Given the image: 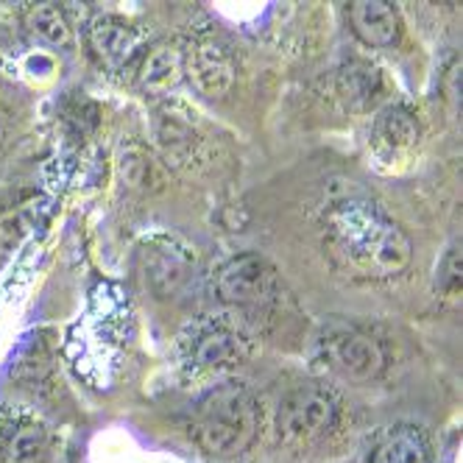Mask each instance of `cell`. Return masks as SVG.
<instances>
[{
    "mask_svg": "<svg viewBox=\"0 0 463 463\" xmlns=\"http://www.w3.org/2000/svg\"><path fill=\"white\" fill-rule=\"evenodd\" d=\"M28 31L53 48H68L73 43V28L59 4H40L28 12Z\"/></svg>",
    "mask_w": 463,
    "mask_h": 463,
    "instance_id": "2e32d148",
    "label": "cell"
},
{
    "mask_svg": "<svg viewBox=\"0 0 463 463\" xmlns=\"http://www.w3.org/2000/svg\"><path fill=\"white\" fill-rule=\"evenodd\" d=\"M249 357V341L229 326H210L190 346L193 369L198 372H226Z\"/></svg>",
    "mask_w": 463,
    "mask_h": 463,
    "instance_id": "ba28073f",
    "label": "cell"
},
{
    "mask_svg": "<svg viewBox=\"0 0 463 463\" xmlns=\"http://www.w3.org/2000/svg\"><path fill=\"white\" fill-rule=\"evenodd\" d=\"M383 92V76L374 64L352 59L338 73V95L352 112H366Z\"/></svg>",
    "mask_w": 463,
    "mask_h": 463,
    "instance_id": "5bb4252c",
    "label": "cell"
},
{
    "mask_svg": "<svg viewBox=\"0 0 463 463\" xmlns=\"http://www.w3.org/2000/svg\"><path fill=\"white\" fill-rule=\"evenodd\" d=\"M354 37L369 48H388L400 40V17L385 0H354L349 4Z\"/></svg>",
    "mask_w": 463,
    "mask_h": 463,
    "instance_id": "30bf717a",
    "label": "cell"
},
{
    "mask_svg": "<svg viewBox=\"0 0 463 463\" xmlns=\"http://www.w3.org/2000/svg\"><path fill=\"white\" fill-rule=\"evenodd\" d=\"M439 288L444 296H455L460 288V257H458V246L449 249V254L444 257L441 269H439Z\"/></svg>",
    "mask_w": 463,
    "mask_h": 463,
    "instance_id": "e0dca14e",
    "label": "cell"
},
{
    "mask_svg": "<svg viewBox=\"0 0 463 463\" xmlns=\"http://www.w3.org/2000/svg\"><path fill=\"white\" fill-rule=\"evenodd\" d=\"M81 463H84V460H81Z\"/></svg>",
    "mask_w": 463,
    "mask_h": 463,
    "instance_id": "d6986e66",
    "label": "cell"
},
{
    "mask_svg": "<svg viewBox=\"0 0 463 463\" xmlns=\"http://www.w3.org/2000/svg\"><path fill=\"white\" fill-rule=\"evenodd\" d=\"M326 249L346 271L363 279L400 277L413 257V246L369 198H341L324 215Z\"/></svg>",
    "mask_w": 463,
    "mask_h": 463,
    "instance_id": "6da1fadb",
    "label": "cell"
},
{
    "mask_svg": "<svg viewBox=\"0 0 463 463\" xmlns=\"http://www.w3.org/2000/svg\"><path fill=\"white\" fill-rule=\"evenodd\" d=\"M156 140L162 156L174 168H193V162H198V154H202V137H198V131L187 120V115L162 112L156 120Z\"/></svg>",
    "mask_w": 463,
    "mask_h": 463,
    "instance_id": "7c38bea8",
    "label": "cell"
},
{
    "mask_svg": "<svg viewBox=\"0 0 463 463\" xmlns=\"http://www.w3.org/2000/svg\"><path fill=\"white\" fill-rule=\"evenodd\" d=\"M184 76L207 98H226L238 81L232 53L215 40H198L184 51Z\"/></svg>",
    "mask_w": 463,
    "mask_h": 463,
    "instance_id": "8992f818",
    "label": "cell"
},
{
    "mask_svg": "<svg viewBox=\"0 0 463 463\" xmlns=\"http://www.w3.org/2000/svg\"><path fill=\"white\" fill-rule=\"evenodd\" d=\"M279 288L277 271L269 260L257 254H241L223 262L215 277L218 299L235 307H257L274 299Z\"/></svg>",
    "mask_w": 463,
    "mask_h": 463,
    "instance_id": "5b68a950",
    "label": "cell"
},
{
    "mask_svg": "<svg viewBox=\"0 0 463 463\" xmlns=\"http://www.w3.org/2000/svg\"><path fill=\"white\" fill-rule=\"evenodd\" d=\"M335 400L318 385L293 388L277 411V433L285 444L302 447L326 436L335 424Z\"/></svg>",
    "mask_w": 463,
    "mask_h": 463,
    "instance_id": "277c9868",
    "label": "cell"
},
{
    "mask_svg": "<svg viewBox=\"0 0 463 463\" xmlns=\"http://www.w3.org/2000/svg\"><path fill=\"white\" fill-rule=\"evenodd\" d=\"M25 232H28L25 213H12V215H6L4 221H0V241H4L6 246L17 243L20 235H25Z\"/></svg>",
    "mask_w": 463,
    "mask_h": 463,
    "instance_id": "ac0fdd59",
    "label": "cell"
},
{
    "mask_svg": "<svg viewBox=\"0 0 463 463\" xmlns=\"http://www.w3.org/2000/svg\"><path fill=\"white\" fill-rule=\"evenodd\" d=\"M419 140V120L408 107H388L372 126V146L383 159H396Z\"/></svg>",
    "mask_w": 463,
    "mask_h": 463,
    "instance_id": "8fae6325",
    "label": "cell"
},
{
    "mask_svg": "<svg viewBox=\"0 0 463 463\" xmlns=\"http://www.w3.org/2000/svg\"><path fill=\"white\" fill-rule=\"evenodd\" d=\"M369 463H433L424 439L411 427H393L377 439Z\"/></svg>",
    "mask_w": 463,
    "mask_h": 463,
    "instance_id": "9a60e30c",
    "label": "cell"
},
{
    "mask_svg": "<svg viewBox=\"0 0 463 463\" xmlns=\"http://www.w3.org/2000/svg\"><path fill=\"white\" fill-rule=\"evenodd\" d=\"M260 430V408L254 396L238 385L226 383L213 388L193 413V439L207 455L229 460L246 452Z\"/></svg>",
    "mask_w": 463,
    "mask_h": 463,
    "instance_id": "7a4b0ae2",
    "label": "cell"
},
{
    "mask_svg": "<svg viewBox=\"0 0 463 463\" xmlns=\"http://www.w3.org/2000/svg\"><path fill=\"white\" fill-rule=\"evenodd\" d=\"M321 357L329 372H335L341 380L366 385L377 380L385 369V349L383 344L363 333L357 326H333L321 338Z\"/></svg>",
    "mask_w": 463,
    "mask_h": 463,
    "instance_id": "3957f363",
    "label": "cell"
},
{
    "mask_svg": "<svg viewBox=\"0 0 463 463\" xmlns=\"http://www.w3.org/2000/svg\"><path fill=\"white\" fill-rule=\"evenodd\" d=\"M140 87L151 95L171 92L184 79V51H179L171 43L154 45L140 64Z\"/></svg>",
    "mask_w": 463,
    "mask_h": 463,
    "instance_id": "4fadbf2b",
    "label": "cell"
},
{
    "mask_svg": "<svg viewBox=\"0 0 463 463\" xmlns=\"http://www.w3.org/2000/svg\"><path fill=\"white\" fill-rule=\"evenodd\" d=\"M0 460L4 463H48L51 433L34 419H12L0 427Z\"/></svg>",
    "mask_w": 463,
    "mask_h": 463,
    "instance_id": "9c48e42d",
    "label": "cell"
},
{
    "mask_svg": "<svg viewBox=\"0 0 463 463\" xmlns=\"http://www.w3.org/2000/svg\"><path fill=\"white\" fill-rule=\"evenodd\" d=\"M87 43H90V51L98 56V61H104L107 68H115V71L126 68L143 48L140 31L115 14H98L87 28Z\"/></svg>",
    "mask_w": 463,
    "mask_h": 463,
    "instance_id": "52a82bcc",
    "label": "cell"
}]
</instances>
